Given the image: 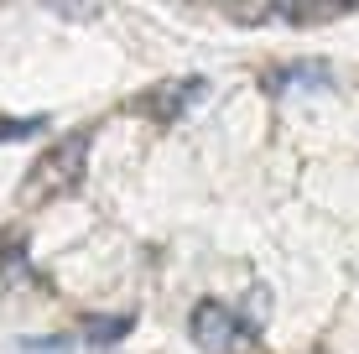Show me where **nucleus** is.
Segmentation results:
<instances>
[{
    "label": "nucleus",
    "mask_w": 359,
    "mask_h": 354,
    "mask_svg": "<svg viewBox=\"0 0 359 354\" xmlns=\"http://www.w3.org/2000/svg\"><path fill=\"white\" fill-rule=\"evenodd\" d=\"M89 146H94V130H73V136L53 141L42 156L32 162V172L21 177V193L16 203H27V209H42V203L63 198V193H73L83 182V172H89Z\"/></svg>",
    "instance_id": "obj_1"
},
{
    "label": "nucleus",
    "mask_w": 359,
    "mask_h": 354,
    "mask_svg": "<svg viewBox=\"0 0 359 354\" xmlns=\"http://www.w3.org/2000/svg\"><path fill=\"white\" fill-rule=\"evenodd\" d=\"M188 334H193V344L203 354H234L250 328H245L240 313L224 308L219 297H203V302H193V313H188Z\"/></svg>",
    "instance_id": "obj_2"
},
{
    "label": "nucleus",
    "mask_w": 359,
    "mask_h": 354,
    "mask_svg": "<svg viewBox=\"0 0 359 354\" xmlns=\"http://www.w3.org/2000/svg\"><path fill=\"white\" fill-rule=\"evenodd\" d=\"M203 94H208V79H198V73H182V79H167V83H156V89L135 94L130 109H141V115L156 120V125H172V120H182L198 100H203Z\"/></svg>",
    "instance_id": "obj_3"
},
{
    "label": "nucleus",
    "mask_w": 359,
    "mask_h": 354,
    "mask_svg": "<svg viewBox=\"0 0 359 354\" xmlns=\"http://www.w3.org/2000/svg\"><path fill=\"white\" fill-rule=\"evenodd\" d=\"M0 282L21 287V292H53V276L32 261L27 235H21V229H6V235H0Z\"/></svg>",
    "instance_id": "obj_4"
},
{
    "label": "nucleus",
    "mask_w": 359,
    "mask_h": 354,
    "mask_svg": "<svg viewBox=\"0 0 359 354\" xmlns=\"http://www.w3.org/2000/svg\"><path fill=\"white\" fill-rule=\"evenodd\" d=\"M271 94H302V89H333V68L323 57H297V63H281L266 73Z\"/></svg>",
    "instance_id": "obj_5"
},
{
    "label": "nucleus",
    "mask_w": 359,
    "mask_h": 354,
    "mask_svg": "<svg viewBox=\"0 0 359 354\" xmlns=\"http://www.w3.org/2000/svg\"><path fill=\"white\" fill-rule=\"evenodd\" d=\"M135 328V313H83L79 318V339L89 349H115Z\"/></svg>",
    "instance_id": "obj_6"
},
{
    "label": "nucleus",
    "mask_w": 359,
    "mask_h": 354,
    "mask_svg": "<svg viewBox=\"0 0 359 354\" xmlns=\"http://www.w3.org/2000/svg\"><path fill=\"white\" fill-rule=\"evenodd\" d=\"M354 6H276V21H287V27H323V21H339Z\"/></svg>",
    "instance_id": "obj_7"
},
{
    "label": "nucleus",
    "mask_w": 359,
    "mask_h": 354,
    "mask_svg": "<svg viewBox=\"0 0 359 354\" xmlns=\"http://www.w3.org/2000/svg\"><path fill=\"white\" fill-rule=\"evenodd\" d=\"M47 130V115H0V146H21Z\"/></svg>",
    "instance_id": "obj_8"
},
{
    "label": "nucleus",
    "mask_w": 359,
    "mask_h": 354,
    "mask_svg": "<svg viewBox=\"0 0 359 354\" xmlns=\"http://www.w3.org/2000/svg\"><path fill=\"white\" fill-rule=\"evenodd\" d=\"M11 354H73V334H36V339H16Z\"/></svg>",
    "instance_id": "obj_9"
},
{
    "label": "nucleus",
    "mask_w": 359,
    "mask_h": 354,
    "mask_svg": "<svg viewBox=\"0 0 359 354\" xmlns=\"http://www.w3.org/2000/svg\"><path fill=\"white\" fill-rule=\"evenodd\" d=\"M224 16L240 21V27H261V21H276V6H229Z\"/></svg>",
    "instance_id": "obj_10"
}]
</instances>
